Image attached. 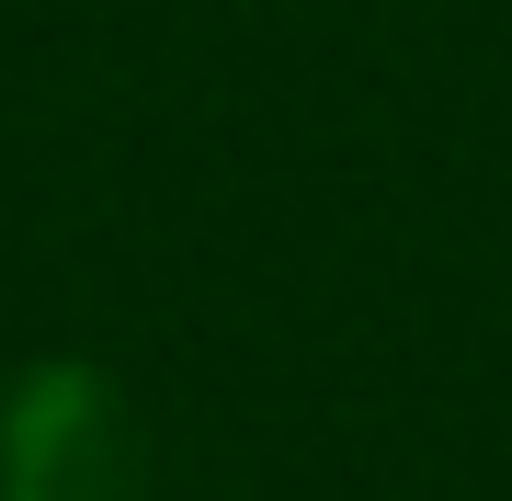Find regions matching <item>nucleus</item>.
Masks as SVG:
<instances>
[{"label": "nucleus", "instance_id": "f257e3e1", "mask_svg": "<svg viewBox=\"0 0 512 501\" xmlns=\"http://www.w3.org/2000/svg\"><path fill=\"white\" fill-rule=\"evenodd\" d=\"M0 501H137V445L103 376H23L0 422Z\"/></svg>", "mask_w": 512, "mask_h": 501}]
</instances>
